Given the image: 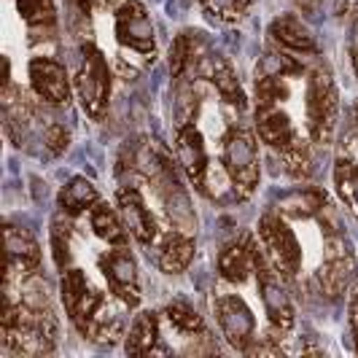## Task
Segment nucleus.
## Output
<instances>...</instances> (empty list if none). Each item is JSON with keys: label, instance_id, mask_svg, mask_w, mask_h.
Masks as SVG:
<instances>
[{"label": "nucleus", "instance_id": "f257e3e1", "mask_svg": "<svg viewBox=\"0 0 358 358\" xmlns=\"http://www.w3.org/2000/svg\"><path fill=\"white\" fill-rule=\"evenodd\" d=\"M59 296H62L68 318L84 337H90L92 342H116L122 337L124 318H122L119 307L127 305H113L106 296V291L92 286L84 269H62Z\"/></svg>", "mask_w": 358, "mask_h": 358}, {"label": "nucleus", "instance_id": "f03ea898", "mask_svg": "<svg viewBox=\"0 0 358 358\" xmlns=\"http://www.w3.org/2000/svg\"><path fill=\"white\" fill-rule=\"evenodd\" d=\"M0 334L6 350L27 358L46 356L57 345V321L49 307L27 302L22 296L17 299L14 291H6Z\"/></svg>", "mask_w": 358, "mask_h": 358}, {"label": "nucleus", "instance_id": "7ed1b4c3", "mask_svg": "<svg viewBox=\"0 0 358 358\" xmlns=\"http://www.w3.org/2000/svg\"><path fill=\"white\" fill-rule=\"evenodd\" d=\"M337 113H340V92L334 84V76L318 68L310 73L305 92V122L313 143H329L337 127Z\"/></svg>", "mask_w": 358, "mask_h": 358}, {"label": "nucleus", "instance_id": "20e7f679", "mask_svg": "<svg viewBox=\"0 0 358 358\" xmlns=\"http://www.w3.org/2000/svg\"><path fill=\"white\" fill-rule=\"evenodd\" d=\"M221 162H224V170L232 180L237 197H251L253 189L259 186L262 164H259V143L248 129L227 132L224 145H221Z\"/></svg>", "mask_w": 358, "mask_h": 358}, {"label": "nucleus", "instance_id": "39448f33", "mask_svg": "<svg viewBox=\"0 0 358 358\" xmlns=\"http://www.w3.org/2000/svg\"><path fill=\"white\" fill-rule=\"evenodd\" d=\"M259 243H262V251L267 256V262L275 267L280 278H286V280L296 278V272L302 269V245L280 215H262Z\"/></svg>", "mask_w": 358, "mask_h": 358}, {"label": "nucleus", "instance_id": "423d86ee", "mask_svg": "<svg viewBox=\"0 0 358 358\" xmlns=\"http://www.w3.org/2000/svg\"><path fill=\"white\" fill-rule=\"evenodd\" d=\"M76 92L92 119H103L108 97H110V71H108L103 52L92 43L81 49V65L76 73Z\"/></svg>", "mask_w": 358, "mask_h": 358}, {"label": "nucleus", "instance_id": "0eeeda50", "mask_svg": "<svg viewBox=\"0 0 358 358\" xmlns=\"http://www.w3.org/2000/svg\"><path fill=\"white\" fill-rule=\"evenodd\" d=\"M253 269H256V278H259V294H262V302H264L272 329L288 331L296 321L294 318V305H291L288 294L280 286V275L267 262L264 251L256 248V243H253Z\"/></svg>", "mask_w": 358, "mask_h": 358}, {"label": "nucleus", "instance_id": "6e6552de", "mask_svg": "<svg viewBox=\"0 0 358 358\" xmlns=\"http://www.w3.org/2000/svg\"><path fill=\"white\" fill-rule=\"evenodd\" d=\"M100 272L108 280V288L116 302L127 305L129 310L141 305V275L132 253L124 245H116V251L100 256Z\"/></svg>", "mask_w": 358, "mask_h": 358}, {"label": "nucleus", "instance_id": "1a4fd4ad", "mask_svg": "<svg viewBox=\"0 0 358 358\" xmlns=\"http://www.w3.org/2000/svg\"><path fill=\"white\" fill-rule=\"evenodd\" d=\"M116 41L122 49L138 52L154 59L157 52V36H154V22L148 17L143 3L127 0L116 11Z\"/></svg>", "mask_w": 358, "mask_h": 358}, {"label": "nucleus", "instance_id": "9d476101", "mask_svg": "<svg viewBox=\"0 0 358 358\" xmlns=\"http://www.w3.org/2000/svg\"><path fill=\"white\" fill-rule=\"evenodd\" d=\"M213 313L218 318V326H221V334L227 337L232 348L248 350L256 342V318H253V310L245 305L243 296H237V294L215 296Z\"/></svg>", "mask_w": 358, "mask_h": 358}, {"label": "nucleus", "instance_id": "9b49d317", "mask_svg": "<svg viewBox=\"0 0 358 358\" xmlns=\"http://www.w3.org/2000/svg\"><path fill=\"white\" fill-rule=\"evenodd\" d=\"M6 256H8V264H6V283H24L27 278H33L41 267V248L38 243L17 227H6Z\"/></svg>", "mask_w": 358, "mask_h": 358}, {"label": "nucleus", "instance_id": "f8f14e48", "mask_svg": "<svg viewBox=\"0 0 358 358\" xmlns=\"http://www.w3.org/2000/svg\"><path fill=\"white\" fill-rule=\"evenodd\" d=\"M30 87L41 100L62 106L71 100V78L68 71L54 62L52 57H33L30 59Z\"/></svg>", "mask_w": 358, "mask_h": 358}, {"label": "nucleus", "instance_id": "ddd939ff", "mask_svg": "<svg viewBox=\"0 0 358 358\" xmlns=\"http://www.w3.org/2000/svg\"><path fill=\"white\" fill-rule=\"evenodd\" d=\"M256 132L262 138V143L275 148L278 154H286L299 143H305L296 132V127L291 124L288 113H283L278 106H256Z\"/></svg>", "mask_w": 358, "mask_h": 358}, {"label": "nucleus", "instance_id": "4468645a", "mask_svg": "<svg viewBox=\"0 0 358 358\" xmlns=\"http://www.w3.org/2000/svg\"><path fill=\"white\" fill-rule=\"evenodd\" d=\"M116 199H119V213H122V218H124L129 234H132L138 243H143V245L157 243L159 227H157V218H154L151 210H148L145 199L141 197V192L132 189V186H122L119 194H116Z\"/></svg>", "mask_w": 358, "mask_h": 358}, {"label": "nucleus", "instance_id": "2eb2a0df", "mask_svg": "<svg viewBox=\"0 0 358 358\" xmlns=\"http://www.w3.org/2000/svg\"><path fill=\"white\" fill-rule=\"evenodd\" d=\"M176 154H178V164L189 180L205 189V176H208V148H205V138L194 124H180L178 138H176Z\"/></svg>", "mask_w": 358, "mask_h": 358}, {"label": "nucleus", "instance_id": "dca6fc26", "mask_svg": "<svg viewBox=\"0 0 358 358\" xmlns=\"http://www.w3.org/2000/svg\"><path fill=\"white\" fill-rule=\"evenodd\" d=\"M199 71H202V76L218 90L221 100H224L227 106L237 108V110H245L248 97H245L243 87H240V81H237V76H234L232 65H229L224 57H218V54L205 57V59L199 62Z\"/></svg>", "mask_w": 358, "mask_h": 358}, {"label": "nucleus", "instance_id": "f3484780", "mask_svg": "<svg viewBox=\"0 0 358 358\" xmlns=\"http://www.w3.org/2000/svg\"><path fill=\"white\" fill-rule=\"evenodd\" d=\"M124 350L127 356H164L167 353V348L162 345L159 315L157 313L145 310L135 318L124 340Z\"/></svg>", "mask_w": 358, "mask_h": 358}, {"label": "nucleus", "instance_id": "a211bd4d", "mask_svg": "<svg viewBox=\"0 0 358 358\" xmlns=\"http://www.w3.org/2000/svg\"><path fill=\"white\" fill-rule=\"evenodd\" d=\"M269 36L275 38L280 46H286L288 52H302V54L318 52V43H315L313 30L299 17H294V14H280L278 19H272Z\"/></svg>", "mask_w": 358, "mask_h": 358}, {"label": "nucleus", "instance_id": "6ab92c4d", "mask_svg": "<svg viewBox=\"0 0 358 358\" xmlns=\"http://www.w3.org/2000/svg\"><path fill=\"white\" fill-rule=\"evenodd\" d=\"M194 240L183 232H167L159 243L157 264L164 275H180L194 259Z\"/></svg>", "mask_w": 358, "mask_h": 358}, {"label": "nucleus", "instance_id": "aec40b11", "mask_svg": "<svg viewBox=\"0 0 358 358\" xmlns=\"http://www.w3.org/2000/svg\"><path fill=\"white\" fill-rule=\"evenodd\" d=\"M218 272L229 283H245L253 272V240L245 243H229L218 253Z\"/></svg>", "mask_w": 358, "mask_h": 358}, {"label": "nucleus", "instance_id": "412c9836", "mask_svg": "<svg viewBox=\"0 0 358 358\" xmlns=\"http://www.w3.org/2000/svg\"><path fill=\"white\" fill-rule=\"evenodd\" d=\"M350 272H353V259H350V253L345 251V248H337V251L329 253V259L321 264L318 269V283H321V291L326 296H337L345 291L348 286V278H350Z\"/></svg>", "mask_w": 358, "mask_h": 358}, {"label": "nucleus", "instance_id": "4be33fe9", "mask_svg": "<svg viewBox=\"0 0 358 358\" xmlns=\"http://www.w3.org/2000/svg\"><path fill=\"white\" fill-rule=\"evenodd\" d=\"M92 229L94 234L100 237V240H106L108 245H127V237H129V229H127L124 218L122 213H116L113 208H108V205H94L92 208Z\"/></svg>", "mask_w": 358, "mask_h": 358}, {"label": "nucleus", "instance_id": "5701e85b", "mask_svg": "<svg viewBox=\"0 0 358 358\" xmlns=\"http://www.w3.org/2000/svg\"><path fill=\"white\" fill-rule=\"evenodd\" d=\"M97 205V189L87 178H71L59 192V208L68 215H81Z\"/></svg>", "mask_w": 358, "mask_h": 358}, {"label": "nucleus", "instance_id": "b1692460", "mask_svg": "<svg viewBox=\"0 0 358 358\" xmlns=\"http://www.w3.org/2000/svg\"><path fill=\"white\" fill-rule=\"evenodd\" d=\"M334 186L345 208L358 218V162L340 159L334 167Z\"/></svg>", "mask_w": 358, "mask_h": 358}, {"label": "nucleus", "instance_id": "393cba45", "mask_svg": "<svg viewBox=\"0 0 358 358\" xmlns=\"http://www.w3.org/2000/svg\"><path fill=\"white\" fill-rule=\"evenodd\" d=\"M164 318L167 323L186 337H194V334H205V321L194 307H189L186 302H173V305L164 307Z\"/></svg>", "mask_w": 358, "mask_h": 358}, {"label": "nucleus", "instance_id": "a878e982", "mask_svg": "<svg viewBox=\"0 0 358 358\" xmlns=\"http://www.w3.org/2000/svg\"><path fill=\"white\" fill-rule=\"evenodd\" d=\"M283 213L294 215V218H307L326 210V194L318 189H307V192H296L288 199H283Z\"/></svg>", "mask_w": 358, "mask_h": 358}, {"label": "nucleus", "instance_id": "bb28decb", "mask_svg": "<svg viewBox=\"0 0 358 358\" xmlns=\"http://www.w3.org/2000/svg\"><path fill=\"white\" fill-rule=\"evenodd\" d=\"M199 43H202L199 33H189V30L180 33V36L173 41V46H170V73H173L176 78L183 76V71L192 65Z\"/></svg>", "mask_w": 358, "mask_h": 358}, {"label": "nucleus", "instance_id": "cd10ccee", "mask_svg": "<svg viewBox=\"0 0 358 358\" xmlns=\"http://www.w3.org/2000/svg\"><path fill=\"white\" fill-rule=\"evenodd\" d=\"M291 97V90L286 84V76H267L262 73L256 78V106H278Z\"/></svg>", "mask_w": 358, "mask_h": 358}, {"label": "nucleus", "instance_id": "c85d7f7f", "mask_svg": "<svg viewBox=\"0 0 358 358\" xmlns=\"http://www.w3.org/2000/svg\"><path fill=\"white\" fill-rule=\"evenodd\" d=\"M17 11L30 27H52L57 22L54 0H17Z\"/></svg>", "mask_w": 358, "mask_h": 358}, {"label": "nucleus", "instance_id": "c756f323", "mask_svg": "<svg viewBox=\"0 0 358 358\" xmlns=\"http://www.w3.org/2000/svg\"><path fill=\"white\" fill-rule=\"evenodd\" d=\"M202 3V8L215 17L218 22H227V24H232V22H240L243 14L248 11V6H251L253 0H199Z\"/></svg>", "mask_w": 358, "mask_h": 358}, {"label": "nucleus", "instance_id": "7c9ffc66", "mask_svg": "<svg viewBox=\"0 0 358 358\" xmlns=\"http://www.w3.org/2000/svg\"><path fill=\"white\" fill-rule=\"evenodd\" d=\"M52 251L57 267L68 269L71 264V227L62 224V218H57L52 224Z\"/></svg>", "mask_w": 358, "mask_h": 358}, {"label": "nucleus", "instance_id": "2f4dec72", "mask_svg": "<svg viewBox=\"0 0 358 358\" xmlns=\"http://www.w3.org/2000/svg\"><path fill=\"white\" fill-rule=\"evenodd\" d=\"M43 141H46V148L52 154H62L68 148V143H71V135H68V129L62 124H49L46 132H43Z\"/></svg>", "mask_w": 358, "mask_h": 358}, {"label": "nucleus", "instance_id": "473e14b6", "mask_svg": "<svg viewBox=\"0 0 358 358\" xmlns=\"http://www.w3.org/2000/svg\"><path fill=\"white\" fill-rule=\"evenodd\" d=\"M350 326H353V337H356V353H358V294L350 302Z\"/></svg>", "mask_w": 358, "mask_h": 358}, {"label": "nucleus", "instance_id": "72a5a7b5", "mask_svg": "<svg viewBox=\"0 0 358 358\" xmlns=\"http://www.w3.org/2000/svg\"><path fill=\"white\" fill-rule=\"evenodd\" d=\"M76 3H78V8H81V11H87V14H90V11H94V8H103L108 0H76Z\"/></svg>", "mask_w": 358, "mask_h": 358}, {"label": "nucleus", "instance_id": "f704fd0d", "mask_svg": "<svg viewBox=\"0 0 358 358\" xmlns=\"http://www.w3.org/2000/svg\"><path fill=\"white\" fill-rule=\"evenodd\" d=\"M353 68H356V76H358V49L353 52Z\"/></svg>", "mask_w": 358, "mask_h": 358}, {"label": "nucleus", "instance_id": "c9c22d12", "mask_svg": "<svg viewBox=\"0 0 358 358\" xmlns=\"http://www.w3.org/2000/svg\"><path fill=\"white\" fill-rule=\"evenodd\" d=\"M356 124H358V106H356Z\"/></svg>", "mask_w": 358, "mask_h": 358}]
</instances>
